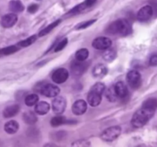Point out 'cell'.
Here are the masks:
<instances>
[{
  "mask_svg": "<svg viewBox=\"0 0 157 147\" xmlns=\"http://www.w3.org/2000/svg\"><path fill=\"white\" fill-rule=\"evenodd\" d=\"M156 110L146 108L142 107L133 114L131 119L133 126L136 128H140L148 123V121L153 117Z\"/></svg>",
  "mask_w": 157,
  "mask_h": 147,
  "instance_id": "obj_1",
  "label": "cell"
},
{
  "mask_svg": "<svg viewBox=\"0 0 157 147\" xmlns=\"http://www.w3.org/2000/svg\"><path fill=\"white\" fill-rule=\"evenodd\" d=\"M108 32L113 35L127 36L132 32L131 24L127 19H119L115 21L108 27Z\"/></svg>",
  "mask_w": 157,
  "mask_h": 147,
  "instance_id": "obj_2",
  "label": "cell"
},
{
  "mask_svg": "<svg viewBox=\"0 0 157 147\" xmlns=\"http://www.w3.org/2000/svg\"><path fill=\"white\" fill-rule=\"evenodd\" d=\"M121 131H122L121 127L118 126H111L110 128H107V130L103 132L101 138L104 141H106V142H112V141L115 140L117 138L119 137Z\"/></svg>",
  "mask_w": 157,
  "mask_h": 147,
  "instance_id": "obj_3",
  "label": "cell"
},
{
  "mask_svg": "<svg viewBox=\"0 0 157 147\" xmlns=\"http://www.w3.org/2000/svg\"><path fill=\"white\" fill-rule=\"evenodd\" d=\"M127 80L129 85L132 88H138L141 84V75L136 70H130L128 72L127 75Z\"/></svg>",
  "mask_w": 157,
  "mask_h": 147,
  "instance_id": "obj_4",
  "label": "cell"
},
{
  "mask_svg": "<svg viewBox=\"0 0 157 147\" xmlns=\"http://www.w3.org/2000/svg\"><path fill=\"white\" fill-rule=\"evenodd\" d=\"M112 41L107 37H99L95 38L92 43V46L98 50H106L110 47Z\"/></svg>",
  "mask_w": 157,
  "mask_h": 147,
  "instance_id": "obj_5",
  "label": "cell"
},
{
  "mask_svg": "<svg viewBox=\"0 0 157 147\" xmlns=\"http://www.w3.org/2000/svg\"><path fill=\"white\" fill-rule=\"evenodd\" d=\"M40 93L48 97H55L59 94L60 88L53 84H48L43 85V87L40 90Z\"/></svg>",
  "mask_w": 157,
  "mask_h": 147,
  "instance_id": "obj_6",
  "label": "cell"
},
{
  "mask_svg": "<svg viewBox=\"0 0 157 147\" xmlns=\"http://www.w3.org/2000/svg\"><path fill=\"white\" fill-rule=\"evenodd\" d=\"M69 77L68 71L64 68H58L52 74V81L56 84H62L65 82Z\"/></svg>",
  "mask_w": 157,
  "mask_h": 147,
  "instance_id": "obj_7",
  "label": "cell"
},
{
  "mask_svg": "<svg viewBox=\"0 0 157 147\" xmlns=\"http://www.w3.org/2000/svg\"><path fill=\"white\" fill-rule=\"evenodd\" d=\"M66 105L67 103L63 96H57L52 102V109L56 114H61L64 113Z\"/></svg>",
  "mask_w": 157,
  "mask_h": 147,
  "instance_id": "obj_8",
  "label": "cell"
},
{
  "mask_svg": "<svg viewBox=\"0 0 157 147\" xmlns=\"http://www.w3.org/2000/svg\"><path fill=\"white\" fill-rule=\"evenodd\" d=\"M153 14V9L151 6H145L141 8L137 13V18L141 21L150 19Z\"/></svg>",
  "mask_w": 157,
  "mask_h": 147,
  "instance_id": "obj_9",
  "label": "cell"
},
{
  "mask_svg": "<svg viewBox=\"0 0 157 147\" xmlns=\"http://www.w3.org/2000/svg\"><path fill=\"white\" fill-rule=\"evenodd\" d=\"M87 64L84 61H80L77 60L76 61H74L71 64V72L75 76H81L87 68Z\"/></svg>",
  "mask_w": 157,
  "mask_h": 147,
  "instance_id": "obj_10",
  "label": "cell"
},
{
  "mask_svg": "<svg viewBox=\"0 0 157 147\" xmlns=\"http://www.w3.org/2000/svg\"><path fill=\"white\" fill-rule=\"evenodd\" d=\"M18 21V16L15 13H9L2 18L1 24L4 28H11Z\"/></svg>",
  "mask_w": 157,
  "mask_h": 147,
  "instance_id": "obj_11",
  "label": "cell"
},
{
  "mask_svg": "<svg viewBox=\"0 0 157 147\" xmlns=\"http://www.w3.org/2000/svg\"><path fill=\"white\" fill-rule=\"evenodd\" d=\"M87 109V104L83 100H78L74 103L72 106V111L75 115H82L86 112Z\"/></svg>",
  "mask_w": 157,
  "mask_h": 147,
  "instance_id": "obj_12",
  "label": "cell"
},
{
  "mask_svg": "<svg viewBox=\"0 0 157 147\" xmlns=\"http://www.w3.org/2000/svg\"><path fill=\"white\" fill-rule=\"evenodd\" d=\"M101 100H102V95L90 89L87 95V101L91 107H97L101 104Z\"/></svg>",
  "mask_w": 157,
  "mask_h": 147,
  "instance_id": "obj_13",
  "label": "cell"
},
{
  "mask_svg": "<svg viewBox=\"0 0 157 147\" xmlns=\"http://www.w3.org/2000/svg\"><path fill=\"white\" fill-rule=\"evenodd\" d=\"M107 67H106L104 64H97L93 69V71H92V74H93L94 77L96 78H102L105 76L107 74Z\"/></svg>",
  "mask_w": 157,
  "mask_h": 147,
  "instance_id": "obj_14",
  "label": "cell"
},
{
  "mask_svg": "<svg viewBox=\"0 0 157 147\" xmlns=\"http://www.w3.org/2000/svg\"><path fill=\"white\" fill-rule=\"evenodd\" d=\"M20 107L18 104L9 106L3 110V116L6 118H10L15 116L19 112Z\"/></svg>",
  "mask_w": 157,
  "mask_h": 147,
  "instance_id": "obj_15",
  "label": "cell"
},
{
  "mask_svg": "<svg viewBox=\"0 0 157 147\" xmlns=\"http://www.w3.org/2000/svg\"><path fill=\"white\" fill-rule=\"evenodd\" d=\"M115 90L119 97H125L127 96L128 93V90H127V85L122 81L117 82L114 86Z\"/></svg>",
  "mask_w": 157,
  "mask_h": 147,
  "instance_id": "obj_16",
  "label": "cell"
},
{
  "mask_svg": "<svg viewBox=\"0 0 157 147\" xmlns=\"http://www.w3.org/2000/svg\"><path fill=\"white\" fill-rule=\"evenodd\" d=\"M50 110V105L48 103L45 101H41V102L37 103L35 105V110L38 114L39 115H44L48 113Z\"/></svg>",
  "mask_w": 157,
  "mask_h": 147,
  "instance_id": "obj_17",
  "label": "cell"
},
{
  "mask_svg": "<svg viewBox=\"0 0 157 147\" xmlns=\"http://www.w3.org/2000/svg\"><path fill=\"white\" fill-rule=\"evenodd\" d=\"M19 128L18 122L15 120H11L6 123L4 126V130L9 134H14L16 133Z\"/></svg>",
  "mask_w": 157,
  "mask_h": 147,
  "instance_id": "obj_18",
  "label": "cell"
},
{
  "mask_svg": "<svg viewBox=\"0 0 157 147\" xmlns=\"http://www.w3.org/2000/svg\"><path fill=\"white\" fill-rule=\"evenodd\" d=\"M9 8L12 12H21L25 9L24 6L20 0H12L9 2Z\"/></svg>",
  "mask_w": 157,
  "mask_h": 147,
  "instance_id": "obj_19",
  "label": "cell"
},
{
  "mask_svg": "<svg viewBox=\"0 0 157 147\" xmlns=\"http://www.w3.org/2000/svg\"><path fill=\"white\" fill-rule=\"evenodd\" d=\"M23 119L27 124L32 125V124H35L37 122L38 118H37L35 113L32 111H27L23 114Z\"/></svg>",
  "mask_w": 157,
  "mask_h": 147,
  "instance_id": "obj_20",
  "label": "cell"
},
{
  "mask_svg": "<svg viewBox=\"0 0 157 147\" xmlns=\"http://www.w3.org/2000/svg\"><path fill=\"white\" fill-rule=\"evenodd\" d=\"M116 51L113 50V49L112 48H110V47L106 49L105 52H104V55H103V58H104L106 61H107V62H111V61H113V60L116 58Z\"/></svg>",
  "mask_w": 157,
  "mask_h": 147,
  "instance_id": "obj_21",
  "label": "cell"
},
{
  "mask_svg": "<svg viewBox=\"0 0 157 147\" xmlns=\"http://www.w3.org/2000/svg\"><path fill=\"white\" fill-rule=\"evenodd\" d=\"M61 20H57V21H54L53 23L50 24L48 26H47L46 28H44L43 30H41V32H39V34H38V36L43 37V36H44V35H47V34H48L49 32H52V31L53 30L55 27H57V26H58V24L61 23Z\"/></svg>",
  "mask_w": 157,
  "mask_h": 147,
  "instance_id": "obj_22",
  "label": "cell"
},
{
  "mask_svg": "<svg viewBox=\"0 0 157 147\" xmlns=\"http://www.w3.org/2000/svg\"><path fill=\"white\" fill-rule=\"evenodd\" d=\"M89 56V51L87 48H81L78 50L75 54V58L76 60L80 61H86Z\"/></svg>",
  "mask_w": 157,
  "mask_h": 147,
  "instance_id": "obj_23",
  "label": "cell"
},
{
  "mask_svg": "<svg viewBox=\"0 0 157 147\" xmlns=\"http://www.w3.org/2000/svg\"><path fill=\"white\" fill-rule=\"evenodd\" d=\"M106 97L110 102H114V101L117 100L118 96L116 93V90H115L114 86H112L110 88L107 89V90L106 91Z\"/></svg>",
  "mask_w": 157,
  "mask_h": 147,
  "instance_id": "obj_24",
  "label": "cell"
},
{
  "mask_svg": "<svg viewBox=\"0 0 157 147\" xmlns=\"http://www.w3.org/2000/svg\"><path fill=\"white\" fill-rule=\"evenodd\" d=\"M38 96L35 93H32V94L28 95L25 99V103L28 107H32V106L35 105L38 102Z\"/></svg>",
  "mask_w": 157,
  "mask_h": 147,
  "instance_id": "obj_25",
  "label": "cell"
},
{
  "mask_svg": "<svg viewBox=\"0 0 157 147\" xmlns=\"http://www.w3.org/2000/svg\"><path fill=\"white\" fill-rule=\"evenodd\" d=\"M142 107L156 110L157 108V100L156 98H149L147 100L144 101Z\"/></svg>",
  "mask_w": 157,
  "mask_h": 147,
  "instance_id": "obj_26",
  "label": "cell"
},
{
  "mask_svg": "<svg viewBox=\"0 0 157 147\" xmlns=\"http://www.w3.org/2000/svg\"><path fill=\"white\" fill-rule=\"evenodd\" d=\"M66 119L64 117V116H55V117H53L51 120V125L52 126H59L62 125V124L65 123H66Z\"/></svg>",
  "mask_w": 157,
  "mask_h": 147,
  "instance_id": "obj_27",
  "label": "cell"
},
{
  "mask_svg": "<svg viewBox=\"0 0 157 147\" xmlns=\"http://www.w3.org/2000/svg\"><path fill=\"white\" fill-rule=\"evenodd\" d=\"M36 40H37L36 35H32V36L29 37V38H26V39L20 41V42L18 43V44H19L21 47H28V46H29V45H31V44H33V43L35 42Z\"/></svg>",
  "mask_w": 157,
  "mask_h": 147,
  "instance_id": "obj_28",
  "label": "cell"
},
{
  "mask_svg": "<svg viewBox=\"0 0 157 147\" xmlns=\"http://www.w3.org/2000/svg\"><path fill=\"white\" fill-rule=\"evenodd\" d=\"M17 51H18V47L15 45H12L5 47V48L1 49V50H0V54L4 55H12V54L15 53Z\"/></svg>",
  "mask_w": 157,
  "mask_h": 147,
  "instance_id": "obj_29",
  "label": "cell"
},
{
  "mask_svg": "<svg viewBox=\"0 0 157 147\" xmlns=\"http://www.w3.org/2000/svg\"><path fill=\"white\" fill-rule=\"evenodd\" d=\"M87 8V6L85 5V3L82 2V3H81V4H79V5H78V6H75V7L73 8V9H72L71 11H69L68 13H70V14L80 13V12H83L84 10H85Z\"/></svg>",
  "mask_w": 157,
  "mask_h": 147,
  "instance_id": "obj_30",
  "label": "cell"
},
{
  "mask_svg": "<svg viewBox=\"0 0 157 147\" xmlns=\"http://www.w3.org/2000/svg\"><path fill=\"white\" fill-rule=\"evenodd\" d=\"M97 19H91V20H89V21H84V22H81L80 24H78V25L76 26L75 28L77 30H81V29H84V28H87L90 27V25L94 24V22H96Z\"/></svg>",
  "mask_w": 157,
  "mask_h": 147,
  "instance_id": "obj_31",
  "label": "cell"
},
{
  "mask_svg": "<svg viewBox=\"0 0 157 147\" xmlns=\"http://www.w3.org/2000/svg\"><path fill=\"white\" fill-rule=\"evenodd\" d=\"M91 90H94V91L98 92V93L102 95L103 93L105 91V85H104V84H103V83L98 82L97 83V84H95L92 87Z\"/></svg>",
  "mask_w": 157,
  "mask_h": 147,
  "instance_id": "obj_32",
  "label": "cell"
},
{
  "mask_svg": "<svg viewBox=\"0 0 157 147\" xmlns=\"http://www.w3.org/2000/svg\"><path fill=\"white\" fill-rule=\"evenodd\" d=\"M90 145V142H89L87 140H85V139L77 140L71 144V145H73V146H77V147H86V146H89Z\"/></svg>",
  "mask_w": 157,
  "mask_h": 147,
  "instance_id": "obj_33",
  "label": "cell"
},
{
  "mask_svg": "<svg viewBox=\"0 0 157 147\" xmlns=\"http://www.w3.org/2000/svg\"><path fill=\"white\" fill-rule=\"evenodd\" d=\"M67 38H64V39H63L62 41H60V42L58 43V45H57V47H55V51L58 52V51H60L63 50V49L65 47V46L67 45Z\"/></svg>",
  "mask_w": 157,
  "mask_h": 147,
  "instance_id": "obj_34",
  "label": "cell"
},
{
  "mask_svg": "<svg viewBox=\"0 0 157 147\" xmlns=\"http://www.w3.org/2000/svg\"><path fill=\"white\" fill-rule=\"evenodd\" d=\"M38 5L37 4H32L28 7V12L30 13H35L38 11Z\"/></svg>",
  "mask_w": 157,
  "mask_h": 147,
  "instance_id": "obj_35",
  "label": "cell"
},
{
  "mask_svg": "<svg viewBox=\"0 0 157 147\" xmlns=\"http://www.w3.org/2000/svg\"><path fill=\"white\" fill-rule=\"evenodd\" d=\"M150 64L151 66H157V55H152L150 59Z\"/></svg>",
  "mask_w": 157,
  "mask_h": 147,
  "instance_id": "obj_36",
  "label": "cell"
},
{
  "mask_svg": "<svg viewBox=\"0 0 157 147\" xmlns=\"http://www.w3.org/2000/svg\"><path fill=\"white\" fill-rule=\"evenodd\" d=\"M97 0H85V1L84 2V3H85V5L87 6V7H90V6H94V5L96 3Z\"/></svg>",
  "mask_w": 157,
  "mask_h": 147,
  "instance_id": "obj_37",
  "label": "cell"
}]
</instances>
